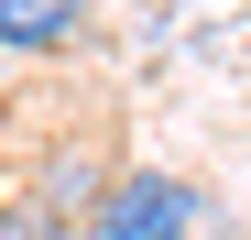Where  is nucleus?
I'll list each match as a JSON object with an SVG mask.
<instances>
[{
  "mask_svg": "<svg viewBox=\"0 0 251 240\" xmlns=\"http://www.w3.org/2000/svg\"><path fill=\"white\" fill-rule=\"evenodd\" d=\"M76 240H197V186L131 164V175L99 186V208H88V229H76Z\"/></svg>",
  "mask_w": 251,
  "mask_h": 240,
  "instance_id": "obj_1",
  "label": "nucleus"
},
{
  "mask_svg": "<svg viewBox=\"0 0 251 240\" xmlns=\"http://www.w3.org/2000/svg\"><path fill=\"white\" fill-rule=\"evenodd\" d=\"M99 22V0H0V55L44 66V55H76Z\"/></svg>",
  "mask_w": 251,
  "mask_h": 240,
  "instance_id": "obj_2",
  "label": "nucleus"
},
{
  "mask_svg": "<svg viewBox=\"0 0 251 240\" xmlns=\"http://www.w3.org/2000/svg\"><path fill=\"white\" fill-rule=\"evenodd\" d=\"M0 240H66V218H55L22 175H11V186H0Z\"/></svg>",
  "mask_w": 251,
  "mask_h": 240,
  "instance_id": "obj_3",
  "label": "nucleus"
}]
</instances>
